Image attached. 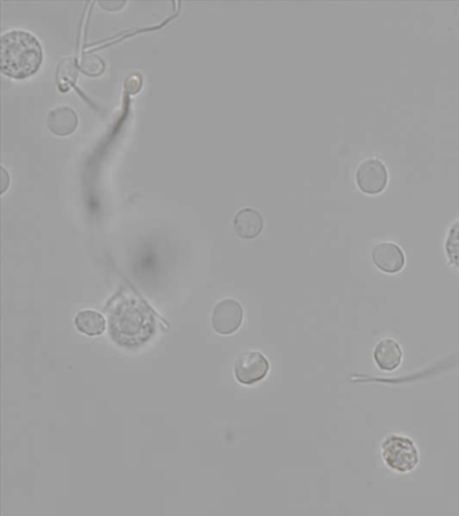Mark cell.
I'll use <instances>...</instances> for the list:
<instances>
[{
    "instance_id": "6da1fadb",
    "label": "cell",
    "mask_w": 459,
    "mask_h": 516,
    "mask_svg": "<svg viewBox=\"0 0 459 516\" xmlns=\"http://www.w3.org/2000/svg\"><path fill=\"white\" fill-rule=\"evenodd\" d=\"M108 321L112 338L122 346L142 344L155 328L151 309L140 299L126 292L110 304Z\"/></svg>"
},
{
    "instance_id": "7a4b0ae2",
    "label": "cell",
    "mask_w": 459,
    "mask_h": 516,
    "mask_svg": "<svg viewBox=\"0 0 459 516\" xmlns=\"http://www.w3.org/2000/svg\"><path fill=\"white\" fill-rule=\"evenodd\" d=\"M1 71L17 80L29 78L42 65L43 50L36 36L24 30H13L1 36Z\"/></svg>"
},
{
    "instance_id": "3957f363",
    "label": "cell",
    "mask_w": 459,
    "mask_h": 516,
    "mask_svg": "<svg viewBox=\"0 0 459 516\" xmlns=\"http://www.w3.org/2000/svg\"><path fill=\"white\" fill-rule=\"evenodd\" d=\"M381 456L384 463L399 473L411 472L419 464V452L415 443L399 434L388 436L383 441Z\"/></svg>"
},
{
    "instance_id": "277c9868",
    "label": "cell",
    "mask_w": 459,
    "mask_h": 516,
    "mask_svg": "<svg viewBox=\"0 0 459 516\" xmlns=\"http://www.w3.org/2000/svg\"><path fill=\"white\" fill-rule=\"evenodd\" d=\"M270 371V362L260 351H247L238 357L235 375L240 383L254 385L264 379Z\"/></svg>"
},
{
    "instance_id": "5b68a950",
    "label": "cell",
    "mask_w": 459,
    "mask_h": 516,
    "mask_svg": "<svg viewBox=\"0 0 459 516\" xmlns=\"http://www.w3.org/2000/svg\"><path fill=\"white\" fill-rule=\"evenodd\" d=\"M358 187L367 194H379L386 189L388 172L383 161L369 158L363 161L356 172Z\"/></svg>"
},
{
    "instance_id": "8992f818",
    "label": "cell",
    "mask_w": 459,
    "mask_h": 516,
    "mask_svg": "<svg viewBox=\"0 0 459 516\" xmlns=\"http://www.w3.org/2000/svg\"><path fill=\"white\" fill-rule=\"evenodd\" d=\"M242 321V307L235 299H224L216 304L212 314V325L221 335H231L239 330Z\"/></svg>"
},
{
    "instance_id": "52a82bcc",
    "label": "cell",
    "mask_w": 459,
    "mask_h": 516,
    "mask_svg": "<svg viewBox=\"0 0 459 516\" xmlns=\"http://www.w3.org/2000/svg\"><path fill=\"white\" fill-rule=\"evenodd\" d=\"M373 263L386 273H398L405 264V253L393 242H380L373 249Z\"/></svg>"
},
{
    "instance_id": "ba28073f",
    "label": "cell",
    "mask_w": 459,
    "mask_h": 516,
    "mask_svg": "<svg viewBox=\"0 0 459 516\" xmlns=\"http://www.w3.org/2000/svg\"><path fill=\"white\" fill-rule=\"evenodd\" d=\"M373 357L380 370L393 371L402 364L403 351L396 340L383 339L376 344L373 350Z\"/></svg>"
},
{
    "instance_id": "9c48e42d",
    "label": "cell",
    "mask_w": 459,
    "mask_h": 516,
    "mask_svg": "<svg viewBox=\"0 0 459 516\" xmlns=\"http://www.w3.org/2000/svg\"><path fill=\"white\" fill-rule=\"evenodd\" d=\"M264 228V219L255 209H241L233 218V229L240 238L252 239Z\"/></svg>"
},
{
    "instance_id": "30bf717a",
    "label": "cell",
    "mask_w": 459,
    "mask_h": 516,
    "mask_svg": "<svg viewBox=\"0 0 459 516\" xmlns=\"http://www.w3.org/2000/svg\"><path fill=\"white\" fill-rule=\"evenodd\" d=\"M78 125V116L72 108L57 107L49 112L48 126L50 132L58 136H68L73 133Z\"/></svg>"
},
{
    "instance_id": "8fae6325",
    "label": "cell",
    "mask_w": 459,
    "mask_h": 516,
    "mask_svg": "<svg viewBox=\"0 0 459 516\" xmlns=\"http://www.w3.org/2000/svg\"><path fill=\"white\" fill-rule=\"evenodd\" d=\"M74 323L77 330L87 337H99L105 331V320L103 315L92 309H84L78 312Z\"/></svg>"
},
{
    "instance_id": "7c38bea8",
    "label": "cell",
    "mask_w": 459,
    "mask_h": 516,
    "mask_svg": "<svg viewBox=\"0 0 459 516\" xmlns=\"http://www.w3.org/2000/svg\"><path fill=\"white\" fill-rule=\"evenodd\" d=\"M77 75H78V71L74 65L73 59L72 58L64 59L59 64L58 71H57V78L61 85V89H68L73 82H75Z\"/></svg>"
},
{
    "instance_id": "4fadbf2b",
    "label": "cell",
    "mask_w": 459,
    "mask_h": 516,
    "mask_svg": "<svg viewBox=\"0 0 459 516\" xmlns=\"http://www.w3.org/2000/svg\"><path fill=\"white\" fill-rule=\"evenodd\" d=\"M81 69L85 71L88 75L91 77H96V75H100L104 69H105V65H104V61L100 55L97 54H85L82 58H81V64H80Z\"/></svg>"
},
{
    "instance_id": "5bb4252c",
    "label": "cell",
    "mask_w": 459,
    "mask_h": 516,
    "mask_svg": "<svg viewBox=\"0 0 459 516\" xmlns=\"http://www.w3.org/2000/svg\"><path fill=\"white\" fill-rule=\"evenodd\" d=\"M446 251L450 261L459 267V222H457L449 233L446 241Z\"/></svg>"
},
{
    "instance_id": "9a60e30c",
    "label": "cell",
    "mask_w": 459,
    "mask_h": 516,
    "mask_svg": "<svg viewBox=\"0 0 459 516\" xmlns=\"http://www.w3.org/2000/svg\"><path fill=\"white\" fill-rule=\"evenodd\" d=\"M142 88V77L135 74V75H129L126 80V90L129 93H138Z\"/></svg>"
},
{
    "instance_id": "2e32d148",
    "label": "cell",
    "mask_w": 459,
    "mask_h": 516,
    "mask_svg": "<svg viewBox=\"0 0 459 516\" xmlns=\"http://www.w3.org/2000/svg\"><path fill=\"white\" fill-rule=\"evenodd\" d=\"M126 1H100V6L107 11H119Z\"/></svg>"
},
{
    "instance_id": "e0dca14e",
    "label": "cell",
    "mask_w": 459,
    "mask_h": 516,
    "mask_svg": "<svg viewBox=\"0 0 459 516\" xmlns=\"http://www.w3.org/2000/svg\"><path fill=\"white\" fill-rule=\"evenodd\" d=\"M1 175H3V186H1V193H4L10 184V178H8V172L6 171V168H1Z\"/></svg>"
}]
</instances>
